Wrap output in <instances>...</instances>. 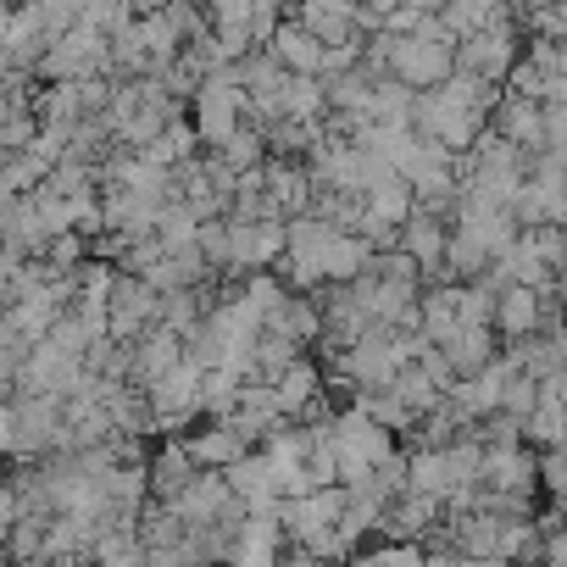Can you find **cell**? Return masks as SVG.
<instances>
[{
  "label": "cell",
  "mask_w": 567,
  "mask_h": 567,
  "mask_svg": "<svg viewBox=\"0 0 567 567\" xmlns=\"http://www.w3.org/2000/svg\"><path fill=\"white\" fill-rule=\"evenodd\" d=\"M528 318H534V296H528V290H512L506 307H501V323H506V329H523Z\"/></svg>",
  "instance_id": "obj_1"
}]
</instances>
